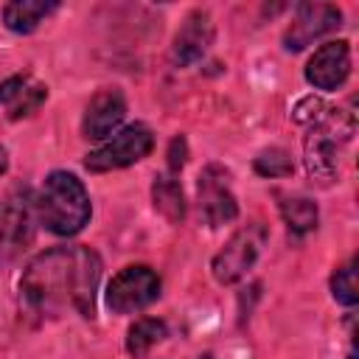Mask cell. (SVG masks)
<instances>
[{"label": "cell", "mask_w": 359, "mask_h": 359, "mask_svg": "<svg viewBox=\"0 0 359 359\" xmlns=\"http://www.w3.org/2000/svg\"><path fill=\"white\" fill-rule=\"evenodd\" d=\"M199 359H213V356H199Z\"/></svg>", "instance_id": "23"}, {"label": "cell", "mask_w": 359, "mask_h": 359, "mask_svg": "<svg viewBox=\"0 0 359 359\" xmlns=\"http://www.w3.org/2000/svg\"><path fill=\"white\" fill-rule=\"evenodd\" d=\"M126 118V98L118 87H104L98 90L84 115H81V137L84 140H107L118 132V126Z\"/></svg>", "instance_id": "12"}, {"label": "cell", "mask_w": 359, "mask_h": 359, "mask_svg": "<svg viewBox=\"0 0 359 359\" xmlns=\"http://www.w3.org/2000/svg\"><path fill=\"white\" fill-rule=\"evenodd\" d=\"M168 337V325L157 317H140L135 320L129 328H126V339H123V348L132 359H140L146 356L154 345H160L163 339Z\"/></svg>", "instance_id": "16"}, {"label": "cell", "mask_w": 359, "mask_h": 359, "mask_svg": "<svg viewBox=\"0 0 359 359\" xmlns=\"http://www.w3.org/2000/svg\"><path fill=\"white\" fill-rule=\"evenodd\" d=\"M36 208L28 188H14L0 210V264L17 258L34 238Z\"/></svg>", "instance_id": "8"}, {"label": "cell", "mask_w": 359, "mask_h": 359, "mask_svg": "<svg viewBox=\"0 0 359 359\" xmlns=\"http://www.w3.org/2000/svg\"><path fill=\"white\" fill-rule=\"evenodd\" d=\"M331 297L345 306V309H353L356 300H359V289H356V258H351L345 266H339L334 275H331Z\"/></svg>", "instance_id": "18"}, {"label": "cell", "mask_w": 359, "mask_h": 359, "mask_svg": "<svg viewBox=\"0 0 359 359\" xmlns=\"http://www.w3.org/2000/svg\"><path fill=\"white\" fill-rule=\"evenodd\" d=\"M292 118L306 126L303 137V163L311 180L334 182L339 177V157L348 140L353 137V118L345 115L339 107H331L314 95L303 98Z\"/></svg>", "instance_id": "2"}, {"label": "cell", "mask_w": 359, "mask_h": 359, "mask_svg": "<svg viewBox=\"0 0 359 359\" xmlns=\"http://www.w3.org/2000/svg\"><path fill=\"white\" fill-rule=\"evenodd\" d=\"M165 157H168V174H180V171H182V165L188 163V140H185V135L171 137Z\"/></svg>", "instance_id": "20"}, {"label": "cell", "mask_w": 359, "mask_h": 359, "mask_svg": "<svg viewBox=\"0 0 359 359\" xmlns=\"http://www.w3.org/2000/svg\"><path fill=\"white\" fill-rule=\"evenodd\" d=\"M36 224L48 233L70 238L81 233L93 216V202L84 182L73 171H50L34 196Z\"/></svg>", "instance_id": "3"}, {"label": "cell", "mask_w": 359, "mask_h": 359, "mask_svg": "<svg viewBox=\"0 0 359 359\" xmlns=\"http://www.w3.org/2000/svg\"><path fill=\"white\" fill-rule=\"evenodd\" d=\"M303 76L314 90H323V93L339 90L351 76V42L348 39L323 42L309 56Z\"/></svg>", "instance_id": "10"}, {"label": "cell", "mask_w": 359, "mask_h": 359, "mask_svg": "<svg viewBox=\"0 0 359 359\" xmlns=\"http://www.w3.org/2000/svg\"><path fill=\"white\" fill-rule=\"evenodd\" d=\"M163 280L149 264H129L112 275L104 292V303L112 314H137L160 297Z\"/></svg>", "instance_id": "6"}, {"label": "cell", "mask_w": 359, "mask_h": 359, "mask_svg": "<svg viewBox=\"0 0 359 359\" xmlns=\"http://www.w3.org/2000/svg\"><path fill=\"white\" fill-rule=\"evenodd\" d=\"M151 202L160 216H165L171 224H180L185 219V194L177 180V174H157L151 182Z\"/></svg>", "instance_id": "15"}, {"label": "cell", "mask_w": 359, "mask_h": 359, "mask_svg": "<svg viewBox=\"0 0 359 359\" xmlns=\"http://www.w3.org/2000/svg\"><path fill=\"white\" fill-rule=\"evenodd\" d=\"M278 210H280V219H283L292 238L300 241V238H306L309 233L317 230L320 210H317L314 199H309V196H280Z\"/></svg>", "instance_id": "14"}, {"label": "cell", "mask_w": 359, "mask_h": 359, "mask_svg": "<svg viewBox=\"0 0 359 359\" xmlns=\"http://www.w3.org/2000/svg\"><path fill=\"white\" fill-rule=\"evenodd\" d=\"M8 171V149L6 146H0V177Z\"/></svg>", "instance_id": "22"}, {"label": "cell", "mask_w": 359, "mask_h": 359, "mask_svg": "<svg viewBox=\"0 0 359 359\" xmlns=\"http://www.w3.org/2000/svg\"><path fill=\"white\" fill-rule=\"evenodd\" d=\"M154 149V132L135 121L123 129H118L112 137H107L98 149L87 151L84 157V168L90 174H107V171H118V168H129L140 160H146Z\"/></svg>", "instance_id": "5"}, {"label": "cell", "mask_w": 359, "mask_h": 359, "mask_svg": "<svg viewBox=\"0 0 359 359\" xmlns=\"http://www.w3.org/2000/svg\"><path fill=\"white\" fill-rule=\"evenodd\" d=\"M101 272L104 264L93 247H50L31 258L22 269L20 297L34 314L42 317H62L73 311L84 320H93Z\"/></svg>", "instance_id": "1"}, {"label": "cell", "mask_w": 359, "mask_h": 359, "mask_svg": "<svg viewBox=\"0 0 359 359\" xmlns=\"http://www.w3.org/2000/svg\"><path fill=\"white\" fill-rule=\"evenodd\" d=\"M342 25V11L334 3H297L292 22L283 31V50L297 53Z\"/></svg>", "instance_id": "9"}, {"label": "cell", "mask_w": 359, "mask_h": 359, "mask_svg": "<svg viewBox=\"0 0 359 359\" xmlns=\"http://www.w3.org/2000/svg\"><path fill=\"white\" fill-rule=\"evenodd\" d=\"M233 174L222 163H208L196 177V208L208 227L230 224L238 216V199L233 194Z\"/></svg>", "instance_id": "7"}, {"label": "cell", "mask_w": 359, "mask_h": 359, "mask_svg": "<svg viewBox=\"0 0 359 359\" xmlns=\"http://www.w3.org/2000/svg\"><path fill=\"white\" fill-rule=\"evenodd\" d=\"M216 28H213V17L208 8H194L188 11V17L182 20L180 31L174 34L171 42V65L174 67H191L196 62H202L213 45Z\"/></svg>", "instance_id": "11"}, {"label": "cell", "mask_w": 359, "mask_h": 359, "mask_svg": "<svg viewBox=\"0 0 359 359\" xmlns=\"http://www.w3.org/2000/svg\"><path fill=\"white\" fill-rule=\"evenodd\" d=\"M252 168H255V174H261V177L278 180V177H292L294 163H292V157H289L286 149L272 146V149L258 151V157L252 160Z\"/></svg>", "instance_id": "17"}, {"label": "cell", "mask_w": 359, "mask_h": 359, "mask_svg": "<svg viewBox=\"0 0 359 359\" xmlns=\"http://www.w3.org/2000/svg\"><path fill=\"white\" fill-rule=\"evenodd\" d=\"M31 81V76H25V73H17V76H8V79H3L0 81V104H11L22 90H25V84Z\"/></svg>", "instance_id": "21"}, {"label": "cell", "mask_w": 359, "mask_h": 359, "mask_svg": "<svg viewBox=\"0 0 359 359\" xmlns=\"http://www.w3.org/2000/svg\"><path fill=\"white\" fill-rule=\"evenodd\" d=\"M48 98V87L45 84H36V81H28L25 90L8 104V118L11 121H22V118H31Z\"/></svg>", "instance_id": "19"}, {"label": "cell", "mask_w": 359, "mask_h": 359, "mask_svg": "<svg viewBox=\"0 0 359 359\" xmlns=\"http://www.w3.org/2000/svg\"><path fill=\"white\" fill-rule=\"evenodd\" d=\"M59 8L56 0H11L3 6V25L11 34H34L53 11Z\"/></svg>", "instance_id": "13"}, {"label": "cell", "mask_w": 359, "mask_h": 359, "mask_svg": "<svg viewBox=\"0 0 359 359\" xmlns=\"http://www.w3.org/2000/svg\"><path fill=\"white\" fill-rule=\"evenodd\" d=\"M266 238H269V233L261 222H250V224L238 227L210 261L213 280L222 286H233V283L244 280L250 275V269L258 264Z\"/></svg>", "instance_id": "4"}]
</instances>
